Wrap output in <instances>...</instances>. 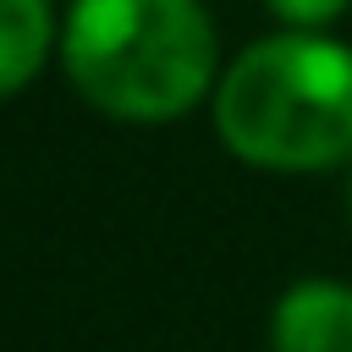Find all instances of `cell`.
Masks as SVG:
<instances>
[{"label": "cell", "mask_w": 352, "mask_h": 352, "mask_svg": "<svg viewBox=\"0 0 352 352\" xmlns=\"http://www.w3.org/2000/svg\"><path fill=\"white\" fill-rule=\"evenodd\" d=\"M72 82L121 121H170L214 77V33L192 0H77L66 16Z\"/></svg>", "instance_id": "2"}, {"label": "cell", "mask_w": 352, "mask_h": 352, "mask_svg": "<svg viewBox=\"0 0 352 352\" xmlns=\"http://www.w3.org/2000/svg\"><path fill=\"white\" fill-rule=\"evenodd\" d=\"M270 6H275V16H286L297 28H319V22L346 11V0H270Z\"/></svg>", "instance_id": "5"}, {"label": "cell", "mask_w": 352, "mask_h": 352, "mask_svg": "<svg viewBox=\"0 0 352 352\" xmlns=\"http://www.w3.org/2000/svg\"><path fill=\"white\" fill-rule=\"evenodd\" d=\"M50 44V6L44 0H0V94L22 88Z\"/></svg>", "instance_id": "4"}, {"label": "cell", "mask_w": 352, "mask_h": 352, "mask_svg": "<svg viewBox=\"0 0 352 352\" xmlns=\"http://www.w3.org/2000/svg\"><path fill=\"white\" fill-rule=\"evenodd\" d=\"M220 138L270 170H319L352 154V50L280 33L253 44L220 82Z\"/></svg>", "instance_id": "1"}, {"label": "cell", "mask_w": 352, "mask_h": 352, "mask_svg": "<svg viewBox=\"0 0 352 352\" xmlns=\"http://www.w3.org/2000/svg\"><path fill=\"white\" fill-rule=\"evenodd\" d=\"M275 352H352V292L341 280H297L275 308Z\"/></svg>", "instance_id": "3"}]
</instances>
